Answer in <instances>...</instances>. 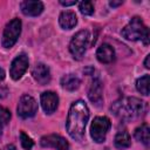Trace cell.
I'll return each mask as SVG.
<instances>
[{
	"instance_id": "cell-10",
	"label": "cell",
	"mask_w": 150,
	"mask_h": 150,
	"mask_svg": "<svg viewBox=\"0 0 150 150\" xmlns=\"http://www.w3.org/2000/svg\"><path fill=\"white\" fill-rule=\"evenodd\" d=\"M88 98L96 107H101L103 102V87H102V82L98 79H94L91 81L88 90Z\"/></svg>"
},
{
	"instance_id": "cell-12",
	"label": "cell",
	"mask_w": 150,
	"mask_h": 150,
	"mask_svg": "<svg viewBox=\"0 0 150 150\" xmlns=\"http://www.w3.org/2000/svg\"><path fill=\"white\" fill-rule=\"evenodd\" d=\"M32 75H33L34 80L41 86H45V84L49 83V81H50V70L45 63L35 64V67L32 70Z\"/></svg>"
},
{
	"instance_id": "cell-14",
	"label": "cell",
	"mask_w": 150,
	"mask_h": 150,
	"mask_svg": "<svg viewBox=\"0 0 150 150\" xmlns=\"http://www.w3.org/2000/svg\"><path fill=\"white\" fill-rule=\"evenodd\" d=\"M96 57L101 63H111L115 60V50L110 45L103 43L97 48Z\"/></svg>"
},
{
	"instance_id": "cell-1",
	"label": "cell",
	"mask_w": 150,
	"mask_h": 150,
	"mask_svg": "<svg viewBox=\"0 0 150 150\" xmlns=\"http://www.w3.org/2000/svg\"><path fill=\"white\" fill-rule=\"evenodd\" d=\"M89 120V109L84 101L77 100L75 101L70 108L66 121V130L68 135L77 141L81 142L84 137L86 132V125Z\"/></svg>"
},
{
	"instance_id": "cell-13",
	"label": "cell",
	"mask_w": 150,
	"mask_h": 150,
	"mask_svg": "<svg viewBox=\"0 0 150 150\" xmlns=\"http://www.w3.org/2000/svg\"><path fill=\"white\" fill-rule=\"evenodd\" d=\"M21 12L27 16H38L43 12V4L41 1L26 0L20 4Z\"/></svg>"
},
{
	"instance_id": "cell-18",
	"label": "cell",
	"mask_w": 150,
	"mask_h": 150,
	"mask_svg": "<svg viewBox=\"0 0 150 150\" xmlns=\"http://www.w3.org/2000/svg\"><path fill=\"white\" fill-rule=\"evenodd\" d=\"M114 143H115V146L117 149H127L131 145V137H130V134L127 131V130H121L116 134L115 136V139H114Z\"/></svg>"
},
{
	"instance_id": "cell-6",
	"label": "cell",
	"mask_w": 150,
	"mask_h": 150,
	"mask_svg": "<svg viewBox=\"0 0 150 150\" xmlns=\"http://www.w3.org/2000/svg\"><path fill=\"white\" fill-rule=\"evenodd\" d=\"M111 122L107 116H97L90 124V136L96 143H103L105 136L110 130Z\"/></svg>"
},
{
	"instance_id": "cell-11",
	"label": "cell",
	"mask_w": 150,
	"mask_h": 150,
	"mask_svg": "<svg viewBox=\"0 0 150 150\" xmlns=\"http://www.w3.org/2000/svg\"><path fill=\"white\" fill-rule=\"evenodd\" d=\"M41 105L46 114H53L59 105V96L54 91H43L41 94Z\"/></svg>"
},
{
	"instance_id": "cell-8",
	"label": "cell",
	"mask_w": 150,
	"mask_h": 150,
	"mask_svg": "<svg viewBox=\"0 0 150 150\" xmlns=\"http://www.w3.org/2000/svg\"><path fill=\"white\" fill-rule=\"evenodd\" d=\"M28 56L26 54H20L18 55L11 64V69H9V75L14 81H18L22 77V75L26 73V70L28 69Z\"/></svg>"
},
{
	"instance_id": "cell-19",
	"label": "cell",
	"mask_w": 150,
	"mask_h": 150,
	"mask_svg": "<svg viewBox=\"0 0 150 150\" xmlns=\"http://www.w3.org/2000/svg\"><path fill=\"white\" fill-rule=\"evenodd\" d=\"M149 83H150V76L148 74L146 75H143L142 77H139L136 81V89L142 95L148 96L149 95Z\"/></svg>"
},
{
	"instance_id": "cell-20",
	"label": "cell",
	"mask_w": 150,
	"mask_h": 150,
	"mask_svg": "<svg viewBox=\"0 0 150 150\" xmlns=\"http://www.w3.org/2000/svg\"><path fill=\"white\" fill-rule=\"evenodd\" d=\"M79 9L83 15H91L94 13V5L91 1H82L79 4Z\"/></svg>"
},
{
	"instance_id": "cell-27",
	"label": "cell",
	"mask_w": 150,
	"mask_h": 150,
	"mask_svg": "<svg viewBox=\"0 0 150 150\" xmlns=\"http://www.w3.org/2000/svg\"><path fill=\"white\" fill-rule=\"evenodd\" d=\"M4 150H16V148H15V145H13V144H8V145L5 146Z\"/></svg>"
},
{
	"instance_id": "cell-24",
	"label": "cell",
	"mask_w": 150,
	"mask_h": 150,
	"mask_svg": "<svg viewBox=\"0 0 150 150\" xmlns=\"http://www.w3.org/2000/svg\"><path fill=\"white\" fill-rule=\"evenodd\" d=\"M60 4L62 5V6H73V5H76L77 4V1L76 0H73V1H60Z\"/></svg>"
},
{
	"instance_id": "cell-29",
	"label": "cell",
	"mask_w": 150,
	"mask_h": 150,
	"mask_svg": "<svg viewBox=\"0 0 150 150\" xmlns=\"http://www.w3.org/2000/svg\"><path fill=\"white\" fill-rule=\"evenodd\" d=\"M0 135H1V125H0Z\"/></svg>"
},
{
	"instance_id": "cell-9",
	"label": "cell",
	"mask_w": 150,
	"mask_h": 150,
	"mask_svg": "<svg viewBox=\"0 0 150 150\" xmlns=\"http://www.w3.org/2000/svg\"><path fill=\"white\" fill-rule=\"evenodd\" d=\"M40 144L43 148H54L56 150H68L69 148L67 139L56 134H50L41 137Z\"/></svg>"
},
{
	"instance_id": "cell-3",
	"label": "cell",
	"mask_w": 150,
	"mask_h": 150,
	"mask_svg": "<svg viewBox=\"0 0 150 150\" xmlns=\"http://www.w3.org/2000/svg\"><path fill=\"white\" fill-rule=\"evenodd\" d=\"M149 32L146 26L144 25L143 20L139 16H134L129 23L122 29L121 34L123 38H125L129 41H138L143 39V36L145 35V33Z\"/></svg>"
},
{
	"instance_id": "cell-21",
	"label": "cell",
	"mask_w": 150,
	"mask_h": 150,
	"mask_svg": "<svg viewBox=\"0 0 150 150\" xmlns=\"http://www.w3.org/2000/svg\"><path fill=\"white\" fill-rule=\"evenodd\" d=\"M20 141H21V145H22V148H23L25 150H32V148H33V145H34V142H33V139H32L27 134H25L23 131L20 132Z\"/></svg>"
},
{
	"instance_id": "cell-16",
	"label": "cell",
	"mask_w": 150,
	"mask_h": 150,
	"mask_svg": "<svg viewBox=\"0 0 150 150\" xmlns=\"http://www.w3.org/2000/svg\"><path fill=\"white\" fill-rule=\"evenodd\" d=\"M81 80L75 74H66L61 77V87L68 91H74L79 89Z\"/></svg>"
},
{
	"instance_id": "cell-15",
	"label": "cell",
	"mask_w": 150,
	"mask_h": 150,
	"mask_svg": "<svg viewBox=\"0 0 150 150\" xmlns=\"http://www.w3.org/2000/svg\"><path fill=\"white\" fill-rule=\"evenodd\" d=\"M59 23L63 29H71L77 23V16L71 11H64L59 16Z\"/></svg>"
},
{
	"instance_id": "cell-2",
	"label": "cell",
	"mask_w": 150,
	"mask_h": 150,
	"mask_svg": "<svg viewBox=\"0 0 150 150\" xmlns=\"http://www.w3.org/2000/svg\"><path fill=\"white\" fill-rule=\"evenodd\" d=\"M112 112L122 120H131L144 115L146 103L137 97H127L116 101L111 105Z\"/></svg>"
},
{
	"instance_id": "cell-23",
	"label": "cell",
	"mask_w": 150,
	"mask_h": 150,
	"mask_svg": "<svg viewBox=\"0 0 150 150\" xmlns=\"http://www.w3.org/2000/svg\"><path fill=\"white\" fill-rule=\"evenodd\" d=\"M8 94V89L6 87H0V98H5Z\"/></svg>"
},
{
	"instance_id": "cell-22",
	"label": "cell",
	"mask_w": 150,
	"mask_h": 150,
	"mask_svg": "<svg viewBox=\"0 0 150 150\" xmlns=\"http://www.w3.org/2000/svg\"><path fill=\"white\" fill-rule=\"evenodd\" d=\"M11 117V111L5 107H0V125H6L9 122Z\"/></svg>"
},
{
	"instance_id": "cell-26",
	"label": "cell",
	"mask_w": 150,
	"mask_h": 150,
	"mask_svg": "<svg viewBox=\"0 0 150 150\" xmlns=\"http://www.w3.org/2000/svg\"><path fill=\"white\" fill-rule=\"evenodd\" d=\"M149 60H150V55H146V56H145V60H144V67H145L146 69L150 68V66H149Z\"/></svg>"
},
{
	"instance_id": "cell-28",
	"label": "cell",
	"mask_w": 150,
	"mask_h": 150,
	"mask_svg": "<svg viewBox=\"0 0 150 150\" xmlns=\"http://www.w3.org/2000/svg\"><path fill=\"white\" fill-rule=\"evenodd\" d=\"M5 76H6V75H5V71H4V69H2V68H0V82H1V81L5 79Z\"/></svg>"
},
{
	"instance_id": "cell-25",
	"label": "cell",
	"mask_w": 150,
	"mask_h": 150,
	"mask_svg": "<svg viewBox=\"0 0 150 150\" xmlns=\"http://www.w3.org/2000/svg\"><path fill=\"white\" fill-rule=\"evenodd\" d=\"M122 4H123V1H110V2H109V5H110L111 7H117V6L122 5Z\"/></svg>"
},
{
	"instance_id": "cell-17",
	"label": "cell",
	"mask_w": 150,
	"mask_h": 150,
	"mask_svg": "<svg viewBox=\"0 0 150 150\" xmlns=\"http://www.w3.org/2000/svg\"><path fill=\"white\" fill-rule=\"evenodd\" d=\"M134 136L135 138L143 143L145 146H149V143H150V128L146 123H143L141 124V127L136 128L135 129V132H134Z\"/></svg>"
},
{
	"instance_id": "cell-5",
	"label": "cell",
	"mask_w": 150,
	"mask_h": 150,
	"mask_svg": "<svg viewBox=\"0 0 150 150\" xmlns=\"http://www.w3.org/2000/svg\"><path fill=\"white\" fill-rule=\"evenodd\" d=\"M88 41H89V32L86 29L79 30L71 38L69 43V52L75 60H81L84 56Z\"/></svg>"
},
{
	"instance_id": "cell-7",
	"label": "cell",
	"mask_w": 150,
	"mask_h": 150,
	"mask_svg": "<svg viewBox=\"0 0 150 150\" xmlns=\"http://www.w3.org/2000/svg\"><path fill=\"white\" fill-rule=\"evenodd\" d=\"M16 111H18V116L23 120L33 117L38 111V103L35 98L27 94L22 95L19 100Z\"/></svg>"
},
{
	"instance_id": "cell-4",
	"label": "cell",
	"mask_w": 150,
	"mask_h": 150,
	"mask_svg": "<svg viewBox=\"0 0 150 150\" xmlns=\"http://www.w3.org/2000/svg\"><path fill=\"white\" fill-rule=\"evenodd\" d=\"M21 20L18 18L12 19L7 25L5 26L4 33H2V39H1V45L4 48H12L15 42L18 41L20 34H21Z\"/></svg>"
}]
</instances>
